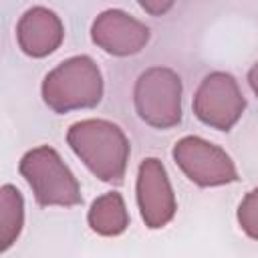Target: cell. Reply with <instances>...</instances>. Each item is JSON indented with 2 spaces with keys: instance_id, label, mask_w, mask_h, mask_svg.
<instances>
[{
  "instance_id": "1",
  "label": "cell",
  "mask_w": 258,
  "mask_h": 258,
  "mask_svg": "<svg viewBox=\"0 0 258 258\" xmlns=\"http://www.w3.org/2000/svg\"><path fill=\"white\" fill-rule=\"evenodd\" d=\"M67 143L101 181H123L131 147L119 125L105 119H85L73 123L67 131Z\"/></svg>"
},
{
  "instance_id": "2",
  "label": "cell",
  "mask_w": 258,
  "mask_h": 258,
  "mask_svg": "<svg viewBox=\"0 0 258 258\" xmlns=\"http://www.w3.org/2000/svg\"><path fill=\"white\" fill-rule=\"evenodd\" d=\"M42 99L54 113L97 107L103 99V77L91 56H73L56 64L42 81Z\"/></svg>"
},
{
  "instance_id": "3",
  "label": "cell",
  "mask_w": 258,
  "mask_h": 258,
  "mask_svg": "<svg viewBox=\"0 0 258 258\" xmlns=\"http://www.w3.org/2000/svg\"><path fill=\"white\" fill-rule=\"evenodd\" d=\"M18 171L40 206L71 208L83 202L77 177L67 167L58 151L48 145H38L26 151L18 163Z\"/></svg>"
},
{
  "instance_id": "4",
  "label": "cell",
  "mask_w": 258,
  "mask_h": 258,
  "mask_svg": "<svg viewBox=\"0 0 258 258\" xmlns=\"http://www.w3.org/2000/svg\"><path fill=\"white\" fill-rule=\"evenodd\" d=\"M181 79L169 67H149L133 89L135 111L155 129H171L181 121Z\"/></svg>"
},
{
  "instance_id": "5",
  "label": "cell",
  "mask_w": 258,
  "mask_h": 258,
  "mask_svg": "<svg viewBox=\"0 0 258 258\" xmlns=\"http://www.w3.org/2000/svg\"><path fill=\"white\" fill-rule=\"evenodd\" d=\"M173 159L189 181L200 187H216L238 181L232 157L218 145L198 137H181L173 147Z\"/></svg>"
},
{
  "instance_id": "6",
  "label": "cell",
  "mask_w": 258,
  "mask_h": 258,
  "mask_svg": "<svg viewBox=\"0 0 258 258\" xmlns=\"http://www.w3.org/2000/svg\"><path fill=\"white\" fill-rule=\"evenodd\" d=\"M244 109L246 99L238 87V81L224 71L206 75L194 95L196 117L212 129L230 131L240 121Z\"/></svg>"
},
{
  "instance_id": "7",
  "label": "cell",
  "mask_w": 258,
  "mask_h": 258,
  "mask_svg": "<svg viewBox=\"0 0 258 258\" xmlns=\"http://www.w3.org/2000/svg\"><path fill=\"white\" fill-rule=\"evenodd\" d=\"M137 206L147 228L159 230L167 226L177 210L175 194L167 171L157 157H145L137 169Z\"/></svg>"
},
{
  "instance_id": "8",
  "label": "cell",
  "mask_w": 258,
  "mask_h": 258,
  "mask_svg": "<svg viewBox=\"0 0 258 258\" xmlns=\"http://www.w3.org/2000/svg\"><path fill=\"white\" fill-rule=\"evenodd\" d=\"M91 38L107 54L131 56L141 52L149 42V28L131 14L119 8H109L95 18Z\"/></svg>"
},
{
  "instance_id": "9",
  "label": "cell",
  "mask_w": 258,
  "mask_h": 258,
  "mask_svg": "<svg viewBox=\"0 0 258 258\" xmlns=\"http://www.w3.org/2000/svg\"><path fill=\"white\" fill-rule=\"evenodd\" d=\"M64 38V26L56 12L44 6L28 8L16 24V40L24 54L42 58L52 54Z\"/></svg>"
},
{
  "instance_id": "10",
  "label": "cell",
  "mask_w": 258,
  "mask_h": 258,
  "mask_svg": "<svg viewBox=\"0 0 258 258\" xmlns=\"http://www.w3.org/2000/svg\"><path fill=\"white\" fill-rule=\"evenodd\" d=\"M87 222L99 236H119L129 226V212L119 191H107L99 196L87 214Z\"/></svg>"
},
{
  "instance_id": "11",
  "label": "cell",
  "mask_w": 258,
  "mask_h": 258,
  "mask_svg": "<svg viewBox=\"0 0 258 258\" xmlns=\"http://www.w3.org/2000/svg\"><path fill=\"white\" fill-rule=\"evenodd\" d=\"M24 224V200L20 191L6 183L0 189V242L6 252L22 232Z\"/></svg>"
},
{
  "instance_id": "12",
  "label": "cell",
  "mask_w": 258,
  "mask_h": 258,
  "mask_svg": "<svg viewBox=\"0 0 258 258\" xmlns=\"http://www.w3.org/2000/svg\"><path fill=\"white\" fill-rule=\"evenodd\" d=\"M238 224L252 238L258 240V187L248 191L238 206Z\"/></svg>"
},
{
  "instance_id": "13",
  "label": "cell",
  "mask_w": 258,
  "mask_h": 258,
  "mask_svg": "<svg viewBox=\"0 0 258 258\" xmlns=\"http://www.w3.org/2000/svg\"><path fill=\"white\" fill-rule=\"evenodd\" d=\"M173 4L171 2H167V4H149V2H141V8L143 10H147V12H151V14H161V12H165V10H169Z\"/></svg>"
},
{
  "instance_id": "14",
  "label": "cell",
  "mask_w": 258,
  "mask_h": 258,
  "mask_svg": "<svg viewBox=\"0 0 258 258\" xmlns=\"http://www.w3.org/2000/svg\"><path fill=\"white\" fill-rule=\"evenodd\" d=\"M248 83H250L252 91H254V93H256V97H258V62L250 69V73H248Z\"/></svg>"
}]
</instances>
